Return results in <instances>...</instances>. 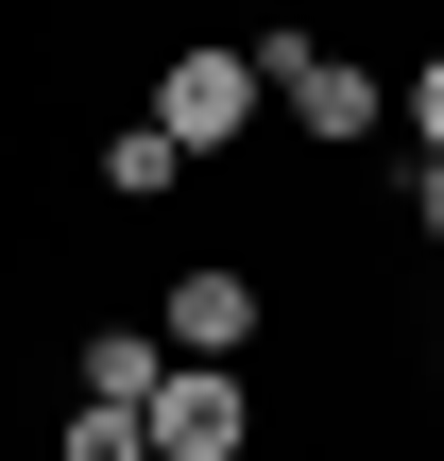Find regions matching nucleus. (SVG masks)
Wrapping results in <instances>:
<instances>
[{
    "mask_svg": "<svg viewBox=\"0 0 444 461\" xmlns=\"http://www.w3.org/2000/svg\"><path fill=\"white\" fill-rule=\"evenodd\" d=\"M411 222H428V240H444V154H411Z\"/></svg>",
    "mask_w": 444,
    "mask_h": 461,
    "instance_id": "nucleus-9",
    "label": "nucleus"
},
{
    "mask_svg": "<svg viewBox=\"0 0 444 461\" xmlns=\"http://www.w3.org/2000/svg\"><path fill=\"white\" fill-rule=\"evenodd\" d=\"M257 103H291V120H308V137H325V154H342V137H376V120H394V86H376V68H359V51H325V34H274V51H257Z\"/></svg>",
    "mask_w": 444,
    "mask_h": 461,
    "instance_id": "nucleus-2",
    "label": "nucleus"
},
{
    "mask_svg": "<svg viewBox=\"0 0 444 461\" xmlns=\"http://www.w3.org/2000/svg\"><path fill=\"white\" fill-rule=\"evenodd\" d=\"M394 120H411V137H428V154H444V51H428V68H411V86H394Z\"/></svg>",
    "mask_w": 444,
    "mask_h": 461,
    "instance_id": "nucleus-8",
    "label": "nucleus"
},
{
    "mask_svg": "<svg viewBox=\"0 0 444 461\" xmlns=\"http://www.w3.org/2000/svg\"><path fill=\"white\" fill-rule=\"evenodd\" d=\"M428 376H444V342H428Z\"/></svg>",
    "mask_w": 444,
    "mask_h": 461,
    "instance_id": "nucleus-10",
    "label": "nucleus"
},
{
    "mask_svg": "<svg viewBox=\"0 0 444 461\" xmlns=\"http://www.w3.org/2000/svg\"><path fill=\"white\" fill-rule=\"evenodd\" d=\"M103 188H120V205H171V188H188V154L137 120V137H103Z\"/></svg>",
    "mask_w": 444,
    "mask_h": 461,
    "instance_id": "nucleus-6",
    "label": "nucleus"
},
{
    "mask_svg": "<svg viewBox=\"0 0 444 461\" xmlns=\"http://www.w3.org/2000/svg\"><path fill=\"white\" fill-rule=\"evenodd\" d=\"M51 461H154V445H137V411H51Z\"/></svg>",
    "mask_w": 444,
    "mask_h": 461,
    "instance_id": "nucleus-7",
    "label": "nucleus"
},
{
    "mask_svg": "<svg viewBox=\"0 0 444 461\" xmlns=\"http://www.w3.org/2000/svg\"><path fill=\"white\" fill-rule=\"evenodd\" d=\"M154 376H171V342H154V325H103V342L68 359V393H86V411H137Z\"/></svg>",
    "mask_w": 444,
    "mask_h": 461,
    "instance_id": "nucleus-5",
    "label": "nucleus"
},
{
    "mask_svg": "<svg viewBox=\"0 0 444 461\" xmlns=\"http://www.w3.org/2000/svg\"><path fill=\"white\" fill-rule=\"evenodd\" d=\"M137 120H154L188 171H205V154H240V137H257V51H222V34H205V51H171Z\"/></svg>",
    "mask_w": 444,
    "mask_h": 461,
    "instance_id": "nucleus-1",
    "label": "nucleus"
},
{
    "mask_svg": "<svg viewBox=\"0 0 444 461\" xmlns=\"http://www.w3.org/2000/svg\"><path fill=\"white\" fill-rule=\"evenodd\" d=\"M154 342H171V359H240V342H257V274H171Z\"/></svg>",
    "mask_w": 444,
    "mask_h": 461,
    "instance_id": "nucleus-4",
    "label": "nucleus"
},
{
    "mask_svg": "<svg viewBox=\"0 0 444 461\" xmlns=\"http://www.w3.org/2000/svg\"><path fill=\"white\" fill-rule=\"evenodd\" d=\"M137 445H154V461H240V445H257V393H240V359H171V376L137 393Z\"/></svg>",
    "mask_w": 444,
    "mask_h": 461,
    "instance_id": "nucleus-3",
    "label": "nucleus"
}]
</instances>
